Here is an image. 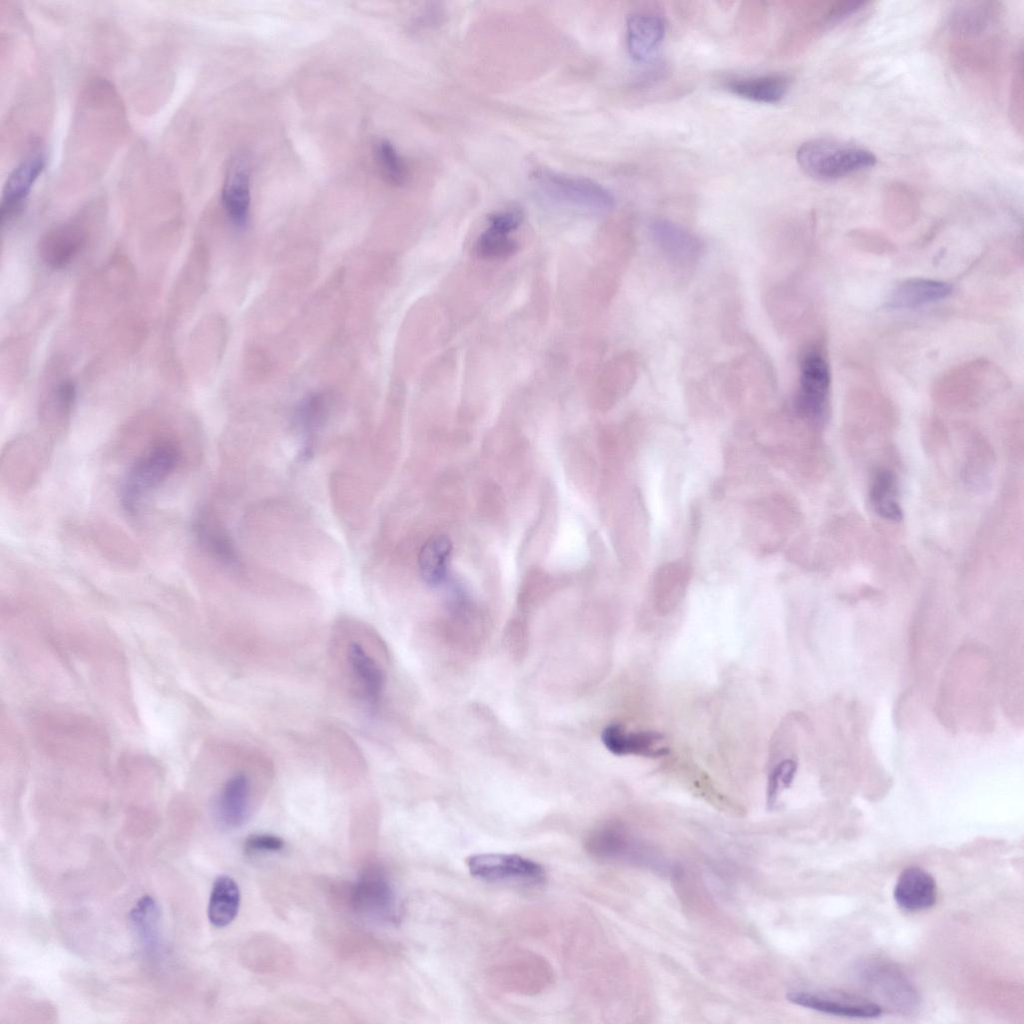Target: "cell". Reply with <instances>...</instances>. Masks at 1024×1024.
<instances>
[{
    "label": "cell",
    "mask_w": 1024,
    "mask_h": 1024,
    "mask_svg": "<svg viewBox=\"0 0 1024 1024\" xmlns=\"http://www.w3.org/2000/svg\"><path fill=\"white\" fill-rule=\"evenodd\" d=\"M787 999L799 1006L848 1018H877L882 1008L877 1003L839 995L791 992Z\"/></svg>",
    "instance_id": "9c48e42d"
},
{
    "label": "cell",
    "mask_w": 1024,
    "mask_h": 1024,
    "mask_svg": "<svg viewBox=\"0 0 1024 1024\" xmlns=\"http://www.w3.org/2000/svg\"><path fill=\"white\" fill-rule=\"evenodd\" d=\"M349 657L354 674L363 685L369 701L372 704L378 703L384 686L383 672L357 643L351 645Z\"/></svg>",
    "instance_id": "603a6c76"
},
{
    "label": "cell",
    "mask_w": 1024,
    "mask_h": 1024,
    "mask_svg": "<svg viewBox=\"0 0 1024 1024\" xmlns=\"http://www.w3.org/2000/svg\"><path fill=\"white\" fill-rule=\"evenodd\" d=\"M248 798L249 780L246 775L240 773L229 778L217 802L220 821L227 827L240 826L247 814Z\"/></svg>",
    "instance_id": "9a60e30c"
},
{
    "label": "cell",
    "mask_w": 1024,
    "mask_h": 1024,
    "mask_svg": "<svg viewBox=\"0 0 1024 1024\" xmlns=\"http://www.w3.org/2000/svg\"><path fill=\"white\" fill-rule=\"evenodd\" d=\"M796 159L805 174L819 181H835L877 162L874 153L862 146L826 138L802 143Z\"/></svg>",
    "instance_id": "6da1fadb"
},
{
    "label": "cell",
    "mask_w": 1024,
    "mask_h": 1024,
    "mask_svg": "<svg viewBox=\"0 0 1024 1024\" xmlns=\"http://www.w3.org/2000/svg\"><path fill=\"white\" fill-rule=\"evenodd\" d=\"M179 459V448L168 440L159 441L144 451L130 467L123 482V507L134 512L142 498L172 473Z\"/></svg>",
    "instance_id": "7a4b0ae2"
},
{
    "label": "cell",
    "mask_w": 1024,
    "mask_h": 1024,
    "mask_svg": "<svg viewBox=\"0 0 1024 1024\" xmlns=\"http://www.w3.org/2000/svg\"><path fill=\"white\" fill-rule=\"evenodd\" d=\"M649 231L655 244L674 264L688 266L699 259L702 252L700 240L682 226L657 219L651 222Z\"/></svg>",
    "instance_id": "52a82bcc"
},
{
    "label": "cell",
    "mask_w": 1024,
    "mask_h": 1024,
    "mask_svg": "<svg viewBox=\"0 0 1024 1024\" xmlns=\"http://www.w3.org/2000/svg\"><path fill=\"white\" fill-rule=\"evenodd\" d=\"M795 772V763L792 760L781 762L771 773L768 783V802L775 801L780 783L785 787L790 784Z\"/></svg>",
    "instance_id": "4316f807"
},
{
    "label": "cell",
    "mask_w": 1024,
    "mask_h": 1024,
    "mask_svg": "<svg viewBox=\"0 0 1024 1024\" xmlns=\"http://www.w3.org/2000/svg\"><path fill=\"white\" fill-rule=\"evenodd\" d=\"M375 153L378 166L386 179L395 185L404 184L408 178V170L395 147L388 140H381L376 146Z\"/></svg>",
    "instance_id": "484cf974"
},
{
    "label": "cell",
    "mask_w": 1024,
    "mask_h": 1024,
    "mask_svg": "<svg viewBox=\"0 0 1024 1024\" xmlns=\"http://www.w3.org/2000/svg\"><path fill=\"white\" fill-rule=\"evenodd\" d=\"M355 904L376 914L393 913L394 895L387 881L378 874L366 875L354 888Z\"/></svg>",
    "instance_id": "44dd1931"
},
{
    "label": "cell",
    "mask_w": 1024,
    "mask_h": 1024,
    "mask_svg": "<svg viewBox=\"0 0 1024 1024\" xmlns=\"http://www.w3.org/2000/svg\"><path fill=\"white\" fill-rule=\"evenodd\" d=\"M130 919L142 941L152 945L157 938L159 920L155 900L149 895L143 896L131 910Z\"/></svg>",
    "instance_id": "cb8c5ba5"
},
{
    "label": "cell",
    "mask_w": 1024,
    "mask_h": 1024,
    "mask_svg": "<svg viewBox=\"0 0 1024 1024\" xmlns=\"http://www.w3.org/2000/svg\"><path fill=\"white\" fill-rule=\"evenodd\" d=\"M586 848L595 857L603 859L640 857L623 828L608 824L593 831L586 841Z\"/></svg>",
    "instance_id": "2e32d148"
},
{
    "label": "cell",
    "mask_w": 1024,
    "mask_h": 1024,
    "mask_svg": "<svg viewBox=\"0 0 1024 1024\" xmlns=\"http://www.w3.org/2000/svg\"><path fill=\"white\" fill-rule=\"evenodd\" d=\"M58 405L63 410H69L76 397V388L73 382L66 380L62 382L56 391Z\"/></svg>",
    "instance_id": "f546056e"
},
{
    "label": "cell",
    "mask_w": 1024,
    "mask_h": 1024,
    "mask_svg": "<svg viewBox=\"0 0 1024 1024\" xmlns=\"http://www.w3.org/2000/svg\"><path fill=\"white\" fill-rule=\"evenodd\" d=\"M517 250L518 243L514 239L490 227L479 235L475 244V253L482 259H507Z\"/></svg>",
    "instance_id": "d4e9b609"
},
{
    "label": "cell",
    "mask_w": 1024,
    "mask_h": 1024,
    "mask_svg": "<svg viewBox=\"0 0 1024 1024\" xmlns=\"http://www.w3.org/2000/svg\"><path fill=\"white\" fill-rule=\"evenodd\" d=\"M46 166L43 150L28 154L8 175L3 187L0 205V223L3 227L22 209L35 182Z\"/></svg>",
    "instance_id": "5b68a950"
},
{
    "label": "cell",
    "mask_w": 1024,
    "mask_h": 1024,
    "mask_svg": "<svg viewBox=\"0 0 1024 1024\" xmlns=\"http://www.w3.org/2000/svg\"><path fill=\"white\" fill-rule=\"evenodd\" d=\"M896 904L903 910L919 912L934 906L937 900V885L933 876L917 866L904 869L894 887Z\"/></svg>",
    "instance_id": "ba28073f"
},
{
    "label": "cell",
    "mask_w": 1024,
    "mask_h": 1024,
    "mask_svg": "<svg viewBox=\"0 0 1024 1024\" xmlns=\"http://www.w3.org/2000/svg\"><path fill=\"white\" fill-rule=\"evenodd\" d=\"M86 242V232L77 223H66L49 230L41 239L39 251L52 268L66 266Z\"/></svg>",
    "instance_id": "8fae6325"
},
{
    "label": "cell",
    "mask_w": 1024,
    "mask_h": 1024,
    "mask_svg": "<svg viewBox=\"0 0 1024 1024\" xmlns=\"http://www.w3.org/2000/svg\"><path fill=\"white\" fill-rule=\"evenodd\" d=\"M466 865L473 877L487 882L537 886L545 880L541 864L518 854H474Z\"/></svg>",
    "instance_id": "277c9868"
},
{
    "label": "cell",
    "mask_w": 1024,
    "mask_h": 1024,
    "mask_svg": "<svg viewBox=\"0 0 1024 1024\" xmlns=\"http://www.w3.org/2000/svg\"><path fill=\"white\" fill-rule=\"evenodd\" d=\"M869 498L873 510L880 517L892 521L902 519L897 480L893 472L889 470L877 472L870 487Z\"/></svg>",
    "instance_id": "7402d4cb"
},
{
    "label": "cell",
    "mask_w": 1024,
    "mask_h": 1024,
    "mask_svg": "<svg viewBox=\"0 0 1024 1024\" xmlns=\"http://www.w3.org/2000/svg\"><path fill=\"white\" fill-rule=\"evenodd\" d=\"M627 48L637 61L649 59L660 46L665 35L664 21L653 14L635 13L628 17Z\"/></svg>",
    "instance_id": "7c38bea8"
},
{
    "label": "cell",
    "mask_w": 1024,
    "mask_h": 1024,
    "mask_svg": "<svg viewBox=\"0 0 1024 1024\" xmlns=\"http://www.w3.org/2000/svg\"><path fill=\"white\" fill-rule=\"evenodd\" d=\"M789 81L782 75H765L735 79L727 88L739 97L759 102L777 103L787 93Z\"/></svg>",
    "instance_id": "ac0fdd59"
},
{
    "label": "cell",
    "mask_w": 1024,
    "mask_h": 1024,
    "mask_svg": "<svg viewBox=\"0 0 1024 1024\" xmlns=\"http://www.w3.org/2000/svg\"><path fill=\"white\" fill-rule=\"evenodd\" d=\"M830 388V370L825 359L817 352L807 353L800 369V384L796 398L798 411L809 418L822 415Z\"/></svg>",
    "instance_id": "8992f818"
},
{
    "label": "cell",
    "mask_w": 1024,
    "mask_h": 1024,
    "mask_svg": "<svg viewBox=\"0 0 1024 1024\" xmlns=\"http://www.w3.org/2000/svg\"><path fill=\"white\" fill-rule=\"evenodd\" d=\"M250 200L249 166L245 157L238 156L227 169L221 192L222 205L236 226L247 222Z\"/></svg>",
    "instance_id": "30bf717a"
},
{
    "label": "cell",
    "mask_w": 1024,
    "mask_h": 1024,
    "mask_svg": "<svg viewBox=\"0 0 1024 1024\" xmlns=\"http://www.w3.org/2000/svg\"><path fill=\"white\" fill-rule=\"evenodd\" d=\"M522 219V213L517 210L501 211L489 217L488 227L509 235L520 226Z\"/></svg>",
    "instance_id": "83f0119b"
},
{
    "label": "cell",
    "mask_w": 1024,
    "mask_h": 1024,
    "mask_svg": "<svg viewBox=\"0 0 1024 1024\" xmlns=\"http://www.w3.org/2000/svg\"><path fill=\"white\" fill-rule=\"evenodd\" d=\"M951 293L948 283L912 278L897 285L887 300V307L894 309L917 308L946 298Z\"/></svg>",
    "instance_id": "5bb4252c"
},
{
    "label": "cell",
    "mask_w": 1024,
    "mask_h": 1024,
    "mask_svg": "<svg viewBox=\"0 0 1024 1024\" xmlns=\"http://www.w3.org/2000/svg\"><path fill=\"white\" fill-rule=\"evenodd\" d=\"M662 735L653 731L627 733L620 724H610L602 732L605 747L615 755L635 754L647 757H659L669 751L666 747H656Z\"/></svg>",
    "instance_id": "4fadbf2b"
},
{
    "label": "cell",
    "mask_w": 1024,
    "mask_h": 1024,
    "mask_svg": "<svg viewBox=\"0 0 1024 1024\" xmlns=\"http://www.w3.org/2000/svg\"><path fill=\"white\" fill-rule=\"evenodd\" d=\"M194 533L200 544L218 560L230 564L236 553L224 527L209 511H201L194 521Z\"/></svg>",
    "instance_id": "e0dca14e"
},
{
    "label": "cell",
    "mask_w": 1024,
    "mask_h": 1024,
    "mask_svg": "<svg viewBox=\"0 0 1024 1024\" xmlns=\"http://www.w3.org/2000/svg\"><path fill=\"white\" fill-rule=\"evenodd\" d=\"M452 543L445 535H435L422 546L418 563L421 577L430 586L440 585L446 578Z\"/></svg>",
    "instance_id": "ffe728a7"
},
{
    "label": "cell",
    "mask_w": 1024,
    "mask_h": 1024,
    "mask_svg": "<svg viewBox=\"0 0 1024 1024\" xmlns=\"http://www.w3.org/2000/svg\"><path fill=\"white\" fill-rule=\"evenodd\" d=\"M240 904L237 883L227 875H221L213 883L208 903V919L218 928L229 925L236 917Z\"/></svg>",
    "instance_id": "d6986e66"
},
{
    "label": "cell",
    "mask_w": 1024,
    "mask_h": 1024,
    "mask_svg": "<svg viewBox=\"0 0 1024 1024\" xmlns=\"http://www.w3.org/2000/svg\"><path fill=\"white\" fill-rule=\"evenodd\" d=\"M283 847L284 841L270 834L251 835L245 841V850L247 852L279 851Z\"/></svg>",
    "instance_id": "f1b7e54d"
},
{
    "label": "cell",
    "mask_w": 1024,
    "mask_h": 1024,
    "mask_svg": "<svg viewBox=\"0 0 1024 1024\" xmlns=\"http://www.w3.org/2000/svg\"><path fill=\"white\" fill-rule=\"evenodd\" d=\"M533 178L548 196L562 203L595 213H605L614 207L610 191L589 178L546 169L535 171Z\"/></svg>",
    "instance_id": "3957f363"
}]
</instances>
